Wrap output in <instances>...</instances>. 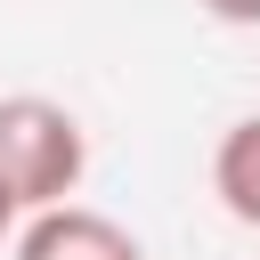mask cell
Masks as SVG:
<instances>
[{
	"label": "cell",
	"instance_id": "obj_1",
	"mask_svg": "<svg viewBox=\"0 0 260 260\" xmlns=\"http://www.w3.org/2000/svg\"><path fill=\"white\" fill-rule=\"evenodd\" d=\"M81 171H89V130H81L73 106L32 98V89L0 98V187H8V203L24 219L73 203Z\"/></svg>",
	"mask_w": 260,
	"mask_h": 260
},
{
	"label": "cell",
	"instance_id": "obj_2",
	"mask_svg": "<svg viewBox=\"0 0 260 260\" xmlns=\"http://www.w3.org/2000/svg\"><path fill=\"white\" fill-rule=\"evenodd\" d=\"M16 260H146V244L89 203H57L16 228Z\"/></svg>",
	"mask_w": 260,
	"mask_h": 260
},
{
	"label": "cell",
	"instance_id": "obj_3",
	"mask_svg": "<svg viewBox=\"0 0 260 260\" xmlns=\"http://www.w3.org/2000/svg\"><path fill=\"white\" fill-rule=\"evenodd\" d=\"M211 195L236 228H260V114L228 122L211 146Z\"/></svg>",
	"mask_w": 260,
	"mask_h": 260
},
{
	"label": "cell",
	"instance_id": "obj_4",
	"mask_svg": "<svg viewBox=\"0 0 260 260\" xmlns=\"http://www.w3.org/2000/svg\"><path fill=\"white\" fill-rule=\"evenodd\" d=\"M203 16H219V24H260V0H195Z\"/></svg>",
	"mask_w": 260,
	"mask_h": 260
},
{
	"label": "cell",
	"instance_id": "obj_5",
	"mask_svg": "<svg viewBox=\"0 0 260 260\" xmlns=\"http://www.w3.org/2000/svg\"><path fill=\"white\" fill-rule=\"evenodd\" d=\"M16 219H24V211H16V203H8V187H0V236H8Z\"/></svg>",
	"mask_w": 260,
	"mask_h": 260
}]
</instances>
